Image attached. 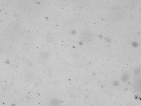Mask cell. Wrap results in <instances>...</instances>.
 I'll return each mask as SVG.
<instances>
[{"mask_svg":"<svg viewBox=\"0 0 141 106\" xmlns=\"http://www.w3.org/2000/svg\"><path fill=\"white\" fill-rule=\"evenodd\" d=\"M60 102L57 99H53L51 100V104L54 106H58L60 104Z\"/></svg>","mask_w":141,"mask_h":106,"instance_id":"obj_1","label":"cell"}]
</instances>
